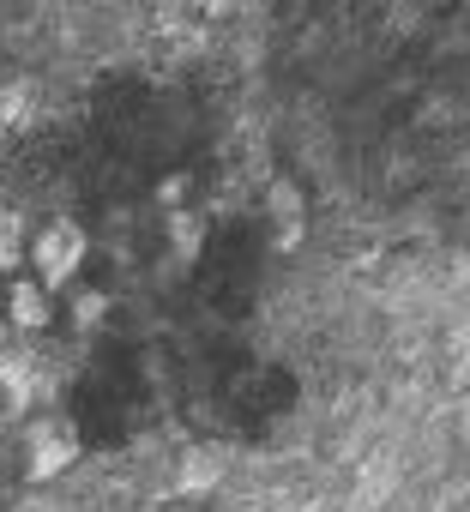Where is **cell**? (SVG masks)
I'll return each instance as SVG.
<instances>
[{"label": "cell", "mask_w": 470, "mask_h": 512, "mask_svg": "<svg viewBox=\"0 0 470 512\" xmlns=\"http://www.w3.org/2000/svg\"><path fill=\"white\" fill-rule=\"evenodd\" d=\"M85 260H91V235H85V223H73V217H55V223H43L37 235H31V266H37V284L55 296V290H67L79 272H85Z\"/></svg>", "instance_id": "cell-1"}, {"label": "cell", "mask_w": 470, "mask_h": 512, "mask_svg": "<svg viewBox=\"0 0 470 512\" xmlns=\"http://www.w3.org/2000/svg\"><path fill=\"white\" fill-rule=\"evenodd\" d=\"M79 452H85V440H79V428H73L67 416H37V422L25 428V476H31V482L67 476V470L79 464Z\"/></svg>", "instance_id": "cell-2"}, {"label": "cell", "mask_w": 470, "mask_h": 512, "mask_svg": "<svg viewBox=\"0 0 470 512\" xmlns=\"http://www.w3.org/2000/svg\"><path fill=\"white\" fill-rule=\"evenodd\" d=\"M266 217H272V247H278V253H296L302 235H308L302 187H296V181H272V187H266Z\"/></svg>", "instance_id": "cell-3"}, {"label": "cell", "mask_w": 470, "mask_h": 512, "mask_svg": "<svg viewBox=\"0 0 470 512\" xmlns=\"http://www.w3.org/2000/svg\"><path fill=\"white\" fill-rule=\"evenodd\" d=\"M7 320H13L19 332H49V320H55L49 290H43L37 278H19V284L7 290Z\"/></svg>", "instance_id": "cell-4"}, {"label": "cell", "mask_w": 470, "mask_h": 512, "mask_svg": "<svg viewBox=\"0 0 470 512\" xmlns=\"http://www.w3.org/2000/svg\"><path fill=\"white\" fill-rule=\"evenodd\" d=\"M0 386H7L13 404H37V398H43V356L7 350V356H0Z\"/></svg>", "instance_id": "cell-5"}, {"label": "cell", "mask_w": 470, "mask_h": 512, "mask_svg": "<svg viewBox=\"0 0 470 512\" xmlns=\"http://www.w3.org/2000/svg\"><path fill=\"white\" fill-rule=\"evenodd\" d=\"M223 476H229V464H223L217 446H187V458H181V470H175L181 494H205V488H217Z\"/></svg>", "instance_id": "cell-6"}, {"label": "cell", "mask_w": 470, "mask_h": 512, "mask_svg": "<svg viewBox=\"0 0 470 512\" xmlns=\"http://www.w3.org/2000/svg\"><path fill=\"white\" fill-rule=\"evenodd\" d=\"M199 247H205V217L199 211H169V253L193 266Z\"/></svg>", "instance_id": "cell-7"}, {"label": "cell", "mask_w": 470, "mask_h": 512, "mask_svg": "<svg viewBox=\"0 0 470 512\" xmlns=\"http://www.w3.org/2000/svg\"><path fill=\"white\" fill-rule=\"evenodd\" d=\"M19 260H31V235L19 211H0V272H13Z\"/></svg>", "instance_id": "cell-8"}, {"label": "cell", "mask_w": 470, "mask_h": 512, "mask_svg": "<svg viewBox=\"0 0 470 512\" xmlns=\"http://www.w3.org/2000/svg\"><path fill=\"white\" fill-rule=\"evenodd\" d=\"M103 320H109V296H103V290H79V296H73V326H79V332H97Z\"/></svg>", "instance_id": "cell-9"}, {"label": "cell", "mask_w": 470, "mask_h": 512, "mask_svg": "<svg viewBox=\"0 0 470 512\" xmlns=\"http://www.w3.org/2000/svg\"><path fill=\"white\" fill-rule=\"evenodd\" d=\"M0 115H7L13 127H31V121H37V91H31V85L0 91Z\"/></svg>", "instance_id": "cell-10"}, {"label": "cell", "mask_w": 470, "mask_h": 512, "mask_svg": "<svg viewBox=\"0 0 470 512\" xmlns=\"http://www.w3.org/2000/svg\"><path fill=\"white\" fill-rule=\"evenodd\" d=\"M163 199L181 211V199H187V175H169V181H163Z\"/></svg>", "instance_id": "cell-11"}]
</instances>
